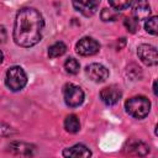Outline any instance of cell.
<instances>
[{"label": "cell", "instance_id": "obj_2", "mask_svg": "<svg viewBox=\"0 0 158 158\" xmlns=\"http://www.w3.org/2000/svg\"><path fill=\"white\" fill-rule=\"evenodd\" d=\"M126 111L135 118H144L151 110V101L142 95L128 99L125 104Z\"/></svg>", "mask_w": 158, "mask_h": 158}, {"label": "cell", "instance_id": "obj_5", "mask_svg": "<svg viewBox=\"0 0 158 158\" xmlns=\"http://www.w3.org/2000/svg\"><path fill=\"white\" fill-rule=\"evenodd\" d=\"M77 53L84 57L88 56H94L99 52L100 49V44L98 41H95L91 37H83L81 40H79V42L75 46Z\"/></svg>", "mask_w": 158, "mask_h": 158}, {"label": "cell", "instance_id": "obj_12", "mask_svg": "<svg viewBox=\"0 0 158 158\" xmlns=\"http://www.w3.org/2000/svg\"><path fill=\"white\" fill-rule=\"evenodd\" d=\"M127 148H128V153L136 156H146L149 152V147L142 141H131L127 143Z\"/></svg>", "mask_w": 158, "mask_h": 158}, {"label": "cell", "instance_id": "obj_14", "mask_svg": "<svg viewBox=\"0 0 158 158\" xmlns=\"http://www.w3.org/2000/svg\"><path fill=\"white\" fill-rule=\"evenodd\" d=\"M64 128L69 133H77L80 130V121H79L78 116L74 114L68 115L64 120Z\"/></svg>", "mask_w": 158, "mask_h": 158}, {"label": "cell", "instance_id": "obj_20", "mask_svg": "<svg viewBox=\"0 0 158 158\" xmlns=\"http://www.w3.org/2000/svg\"><path fill=\"white\" fill-rule=\"evenodd\" d=\"M125 26H126V28L131 32V33H133L136 30H137V26H138V21L132 16V17H126L125 19Z\"/></svg>", "mask_w": 158, "mask_h": 158}, {"label": "cell", "instance_id": "obj_21", "mask_svg": "<svg viewBox=\"0 0 158 158\" xmlns=\"http://www.w3.org/2000/svg\"><path fill=\"white\" fill-rule=\"evenodd\" d=\"M12 131H11V127L4 125V123H0V136H5V135H10Z\"/></svg>", "mask_w": 158, "mask_h": 158}, {"label": "cell", "instance_id": "obj_13", "mask_svg": "<svg viewBox=\"0 0 158 158\" xmlns=\"http://www.w3.org/2000/svg\"><path fill=\"white\" fill-rule=\"evenodd\" d=\"M10 151L15 154H20V156H31L32 154V149L33 146L28 144V143H23V142H12L9 146Z\"/></svg>", "mask_w": 158, "mask_h": 158}, {"label": "cell", "instance_id": "obj_15", "mask_svg": "<svg viewBox=\"0 0 158 158\" xmlns=\"http://www.w3.org/2000/svg\"><path fill=\"white\" fill-rule=\"evenodd\" d=\"M65 51H67V46L63 42H56L48 48V56L49 58H57L63 56Z\"/></svg>", "mask_w": 158, "mask_h": 158}, {"label": "cell", "instance_id": "obj_18", "mask_svg": "<svg viewBox=\"0 0 158 158\" xmlns=\"http://www.w3.org/2000/svg\"><path fill=\"white\" fill-rule=\"evenodd\" d=\"M118 16H120L118 11L114 10L112 7L111 9H104L101 11V20L102 21H115Z\"/></svg>", "mask_w": 158, "mask_h": 158}, {"label": "cell", "instance_id": "obj_1", "mask_svg": "<svg viewBox=\"0 0 158 158\" xmlns=\"http://www.w3.org/2000/svg\"><path fill=\"white\" fill-rule=\"evenodd\" d=\"M44 21L42 15L33 7L21 9L15 19L14 41L17 46L30 48L42 38Z\"/></svg>", "mask_w": 158, "mask_h": 158}, {"label": "cell", "instance_id": "obj_17", "mask_svg": "<svg viewBox=\"0 0 158 158\" xmlns=\"http://www.w3.org/2000/svg\"><path fill=\"white\" fill-rule=\"evenodd\" d=\"M109 2H110V6L114 10L121 11V10L127 9L132 4V0H109Z\"/></svg>", "mask_w": 158, "mask_h": 158}, {"label": "cell", "instance_id": "obj_23", "mask_svg": "<svg viewBox=\"0 0 158 158\" xmlns=\"http://www.w3.org/2000/svg\"><path fill=\"white\" fill-rule=\"evenodd\" d=\"M153 91H154V95H157V81H154L153 84Z\"/></svg>", "mask_w": 158, "mask_h": 158}, {"label": "cell", "instance_id": "obj_22", "mask_svg": "<svg viewBox=\"0 0 158 158\" xmlns=\"http://www.w3.org/2000/svg\"><path fill=\"white\" fill-rule=\"evenodd\" d=\"M6 38H7V35H6V30H5V27H4V26H1V25H0V44L5 43Z\"/></svg>", "mask_w": 158, "mask_h": 158}, {"label": "cell", "instance_id": "obj_4", "mask_svg": "<svg viewBox=\"0 0 158 158\" xmlns=\"http://www.w3.org/2000/svg\"><path fill=\"white\" fill-rule=\"evenodd\" d=\"M63 96H64L65 104L70 107H77L79 105H81L84 101V91L81 90L80 86L72 84V83H68L64 85Z\"/></svg>", "mask_w": 158, "mask_h": 158}, {"label": "cell", "instance_id": "obj_19", "mask_svg": "<svg viewBox=\"0 0 158 158\" xmlns=\"http://www.w3.org/2000/svg\"><path fill=\"white\" fill-rule=\"evenodd\" d=\"M144 28L148 33L151 35H157V16H152L146 19V23H144Z\"/></svg>", "mask_w": 158, "mask_h": 158}, {"label": "cell", "instance_id": "obj_9", "mask_svg": "<svg viewBox=\"0 0 158 158\" xmlns=\"http://www.w3.org/2000/svg\"><path fill=\"white\" fill-rule=\"evenodd\" d=\"M121 96H122V93H121L120 88L116 85L106 86L100 91V99L102 100V102L105 105H109V106L117 104L120 101Z\"/></svg>", "mask_w": 158, "mask_h": 158}, {"label": "cell", "instance_id": "obj_10", "mask_svg": "<svg viewBox=\"0 0 158 158\" xmlns=\"http://www.w3.org/2000/svg\"><path fill=\"white\" fill-rule=\"evenodd\" d=\"M132 15L137 21L148 19L151 15V6L148 0H135L132 5Z\"/></svg>", "mask_w": 158, "mask_h": 158}, {"label": "cell", "instance_id": "obj_6", "mask_svg": "<svg viewBox=\"0 0 158 158\" xmlns=\"http://www.w3.org/2000/svg\"><path fill=\"white\" fill-rule=\"evenodd\" d=\"M85 73L94 83H104L109 78V70L100 63H91L86 67Z\"/></svg>", "mask_w": 158, "mask_h": 158}, {"label": "cell", "instance_id": "obj_3", "mask_svg": "<svg viewBox=\"0 0 158 158\" xmlns=\"http://www.w3.org/2000/svg\"><path fill=\"white\" fill-rule=\"evenodd\" d=\"M26 83H27V75L21 67L14 65L9 68V70L6 72L5 84L11 91H19L23 89Z\"/></svg>", "mask_w": 158, "mask_h": 158}, {"label": "cell", "instance_id": "obj_7", "mask_svg": "<svg viewBox=\"0 0 158 158\" xmlns=\"http://www.w3.org/2000/svg\"><path fill=\"white\" fill-rule=\"evenodd\" d=\"M137 56L146 65H156L157 62H158L157 49H156V47H153L151 44H141V46H138Z\"/></svg>", "mask_w": 158, "mask_h": 158}, {"label": "cell", "instance_id": "obj_16", "mask_svg": "<svg viewBox=\"0 0 158 158\" xmlns=\"http://www.w3.org/2000/svg\"><path fill=\"white\" fill-rule=\"evenodd\" d=\"M79 68H80V64L75 58H68L64 62V69L69 74H77L79 72Z\"/></svg>", "mask_w": 158, "mask_h": 158}, {"label": "cell", "instance_id": "obj_8", "mask_svg": "<svg viewBox=\"0 0 158 158\" xmlns=\"http://www.w3.org/2000/svg\"><path fill=\"white\" fill-rule=\"evenodd\" d=\"M72 2L73 7L86 17L93 16L100 5V0H72Z\"/></svg>", "mask_w": 158, "mask_h": 158}, {"label": "cell", "instance_id": "obj_11", "mask_svg": "<svg viewBox=\"0 0 158 158\" xmlns=\"http://www.w3.org/2000/svg\"><path fill=\"white\" fill-rule=\"evenodd\" d=\"M90 149L84 144H75L70 148H65L63 151V157H90Z\"/></svg>", "mask_w": 158, "mask_h": 158}, {"label": "cell", "instance_id": "obj_24", "mask_svg": "<svg viewBox=\"0 0 158 158\" xmlns=\"http://www.w3.org/2000/svg\"><path fill=\"white\" fill-rule=\"evenodd\" d=\"M2 59H4V54H2V52L0 51V64H1V62H2Z\"/></svg>", "mask_w": 158, "mask_h": 158}]
</instances>
